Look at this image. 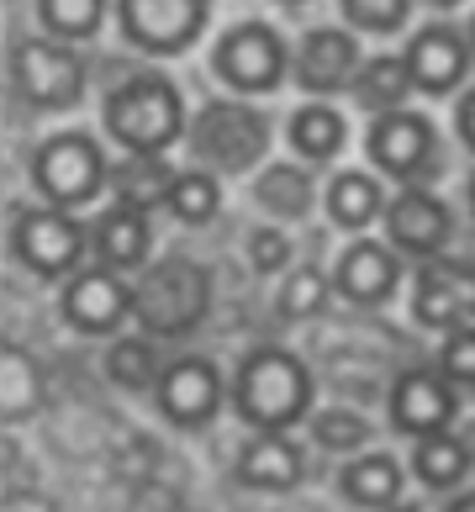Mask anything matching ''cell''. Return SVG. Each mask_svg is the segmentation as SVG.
<instances>
[{
    "label": "cell",
    "mask_w": 475,
    "mask_h": 512,
    "mask_svg": "<svg viewBox=\"0 0 475 512\" xmlns=\"http://www.w3.org/2000/svg\"><path fill=\"white\" fill-rule=\"evenodd\" d=\"M454 206L428 191V185H412V191H396L386 206V243L412 264H433L449 254L454 243Z\"/></svg>",
    "instance_id": "2e32d148"
},
{
    "label": "cell",
    "mask_w": 475,
    "mask_h": 512,
    "mask_svg": "<svg viewBox=\"0 0 475 512\" xmlns=\"http://www.w3.org/2000/svg\"><path fill=\"white\" fill-rule=\"evenodd\" d=\"M101 127L122 154H169L185 143L190 111L164 69H127L101 101Z\"/></svg>",
    "instance_id": "7a4b0ae2"
},
{
    "label": "cell",
    "mask_w": 475,
    "mask_h": 512,
    "mask_svg": "<svg viewBox=\"0 0 475 512\" xmlns=\"http://www.w3.org/2000/svg\"><path fill=\"white\" fill-rule=\"evenodd\" d=\"M333 296H338L333 270H322L317 259H307V264H296L291 275H280L275 317H280V322H317V317H328Z\"/></svg>",
    "instance_id": "f1b7e54d"
},
{
    "label": "cell",
    "mask_w": 475,
    "mask_h": 512,
    "mask_svg": "<svg viewBox=\"0 0 475 512\" xmlns=\"http://www.w3.org/2000/svg\"><path fill=\"white\" fill-rule=\"evenodd\" d=\"M454 138H460V148L475 159V85L460 90V101H454Z\"/></svg>",
    "instance_id": "8d00e7d4"
},
{
    "label": "cell",
    "mask_w": 475,
    "mask_h": 512,
    "mask_svg": "<svg viewBox=\"0 0 475 512\" xmlns=\"http://www.w3.org/2000/svg\"><path fill=\"white\" fill-rule=\"evenodd\" d=\"M365 159L375 164V175L396 180L402 191H412V185H428L433 191V180L449 169V148L428 111L402 106V111H386V117H370Z\"/></svg>",
    "instance_id": "52a82bcc"
},
{
    "label": "cell",
    "mask_w": 475,
    "mask_h": 512,
    "mask_svg": "<svg viewBox=\"0 0 475 512\" xmlns=\"http://www.w3.org/2000/svg\"><path fill=\"white\" fill-rule=\"evenodd\" d=\"M291 53L296 48L280 37V27L249 16V22H233L217 37L212 74L233 96H270V90H280L291 80Z\"/></svg>",
    "instance_id": "9c48e42d"
},
{
    "label": "cell",
    "mask_w": 475,
    "mask_h": 512,
    "mask_svg": "<svg viewBox=\"0 0 475 512\" xmlns=\"http://www.w3.org/2000/svg\"><path fill=\"white\" fill-rule=\"evenodd\" d=\"M169 180H175V169L164 154H122V164H111V201L154 212L169 196Z\"/></svg>",
    "instance_id": "f546056e"
},
{
    "label": "cell",
    "mask_w": 475,
    "mask_h": 512,
    "mask_svg": "<svg viewBox=\"0 0 475 512\" xmlns=\"http://www.w3.org/2000/svg\"><path fill=\"white\" fill-rule=\"evenodd\" d=\"M37 407H43V365H37L32 349L6 338V349H0V417L16 428V423H27Z\"/></svg>",
    "instance_id": "4316f807"
},
{
    "label": "cell",
    "mask_w": 475,
    "mask_h": 512,
    "mask_svg": "<svg viewBox=\"0 0 475 512\" xmlns=\"http://www.w3.org/2000/svg\"><path fill=\"white\" fill-rule=\"evenodd\" d=\"M338 497L359 512H396L407 497V465L391 449H365L338 470Z\"/></svg>",
    "instance_id": "44dd1931"
},
{
    "label": "cell",
    "mask_w": 475,
    "mask_h": 512,
    "mask_svg": "<svg viewBox=\"0 0 475 512\" xmlns=\"http://www.w3.org/2000/svg\"><path fill=\"white\" fill-rule=\"evenodd\" d=\"M254 206L270 222H307L312 206H317V180H312V164H291V159H275L254 175Z\"/></svg>",
    "instance_id": "603a6c76"
},
{
    "label": "cell",
    "mask_w": 475,
    "mask_h": 512,
    "mask_svg": "<svg viewBox=\"0 0 475 512\" xmlns=\"http://www.w3.org/2000/svg\"><path fill=\"white\" fill-rule=\"evenodd\" d=\"M285 143H291V154L301 164L322 169L349 148V117L328 101H307V106L291 111V122H285Z\"/></svg>",
    "instance_id": "cb8c5ba5"
},
{
    "label": "cell",
    "mask_w": 475,
    "mask_h": 512,
    "mask_svg": "<svg viewBox=\"0 0 475 512\" xmlns=\"http://www.w3.org/2000/svg\"><path fill=\"white\" fill-rule=\"evenodd\" d=\"M407 470L423 491H460L475 470V449H470L465 433H433V439L412 444Z\"/></svg>",
    "instance_id": "d4e9b609"
},
{
    "label": "cell",
    "mask_w": 475,
    "mask_h": 512,
    "mask_svg": "<svg viewBox=\"0 0 475 512\" xmlns=\"http://www.w3.org/2000/svg\"><path fill=\"white\" fill-rule=\"evenodd\" d=\"M407 317L423 333H460L475 322V259H433L407 280Z\"/></svg>",
    "instance_id": "4fadbf2b"
},
{
    "label": "cell",
    "mask_w": 475,
    "mask_h": 512,
    "mask_svg": "<svg viewBox=\"0 0 475 512\" xmlns=\"http://www.w3.org/2000/svg\"><path fill=\"white\" fill-rule=\"evenodd\" d=\"M465 37H470V53H475V16H470V27H465Z\"/></svg>",
    "instance_id": "60d3db41"
},
{
    "label": "cell",
    "mask_w": 475,
    "mask_h": 512,
    "mask_svg": "<svg viewBox=\"0 0 475 512\" xmlns=\"http://www.w3.org/2000/svg\"><path fill=\"white\" fill-rule=\"evenodd\" d=\"M169 359H159V338L148 333H117L101 354V375L117 391H154Z\"/></svg>",
    "instance_id": "484cf974"
},
{
    "label": "cell",
    "mask_w": 475,
    "mask_h": 512,
    "mask_svg": "<svg viewBox=\"0 0 475 512\" xmlns=\"http://www.w3.org/2000/svg\"><path fill=\"white\" fill-rule=\"evenodd\" d=\"M212 312V270L196 254L169 249L138 280V333L148 338H190Z\"/></svg>",
    "instance_id": "277c9868"
},
{
    "label": "cell",
    "mask_w": 475,
    "mask_h": 512,
    "mask_svg": "<svg viewBox=\"0 0 475 512\" xmlns=\"http://www.w3.org/2000/svg\"><path fill=\"white\" fill-rule=\"evenodd\" d=\"M233 481L249 491H296L307 481V449H301L291 433H249L233 454Z\"/></svg>",
    "instance_id": "ffe728a7"
},
{
    "label": "cell",
    "mask_w": 475,
    "mask_h": 512,
    "mask_svg": "<svg viewBox=\"0 0 475 512\" xmlns=\"http://www.w3.org/2000/svg\"><path fill=\"white\" fill-rule=\"evenodd\" d=\"M275 6H307V0H275Z\"/></svg>",
    "instance_id": "7bdbcfd3"
},
{
    "label": "cell",
    "mask_w": 475,
    "mask_h": 512,
    "mask_svg": "<svg viewBox=\"0 0 475 512\" xmlns=\"http://www.w3.org/2000/svg\"><path fill=\"white\" fill-rule=\"evenodd\" d=\"M90 259L106 264V270H117V275L148 270V264H154V212L127 206V201L101 206L90 222Z\"/></svg>",
    "instance_id": "d6986e66"
},
{
    "label": "cell",
    "mask_w": 475,
    "mask_h": 512,
    "mask_svg": "<svg viewBox=\"0 0 475 512\" xmlns=\"http://www.w3.org/2000/svg\"><path fill=\"white\" fill-rule=\"evenodd\" d=\"M402 59H407V74H412L417 96L444 101V96H454V90L470 80L475 53H470V37L454 22H423L407 37Z\"/></svg>",
    "instance_id": "e0dca14e"
},
{
    "label": "cell",
    "mask_w": 475,
    "mask_h": 512,
    "mask_svg": "<svg viewBox=\"0 0 475 512\" xmlns=\"http://www.w3.org/2000/svg\"><path fill=\"white\" fill-rule=\"evenodd\" d=\"M59 317L69 333L111 344L127 328V317H138V286L106 264H85L80 275H69L59 286Z\"/></svg>",
    "instance_id": "7c38bea8"
},
{
    "label": "cell",
    "mask_w": 475,
    "mask_h": 512,
    "mask_svg": "<svg viewBox=\"0 0 475 512\" xmlns=\"http://www.w3.org/2000/svg\"><path fill=\"white\" fill-rule=\"evenodd\" d=\"M270 143H275V122L264 117L254 101L243 96H212L196 106L185 132L190 164L212 169V175H259L270 164Z\"/></svg>",
    "instance_id": "3957f363"
},
{
    "label": "cell",
    "mask_w": 475,
    "mask_h": 512,
    "mask_svg": "<svg viewBox=\"0 0 475 512\" xmlns=\"http://www.w3.org/2000/svg\"><path fill=\"white\" fill-rule=\"evenodd\" d=\"M396 512H423V507H417V502H402V507H396Z\"/></svg>",
    "instance_id": "b9f144b4"
},
{
    "label": "cell",
    "mask_w": 475,
    "mask_h": 512,
    "mask_svg": "<svg viewBox=\"0 0 475 512\" xmlns=\"http://www.w3.org/2000/svg\"><path fill=\"white\" fill-rule=\"evenodd\" d=\"M322 206H328V222L344 227V233L365 238L375 222H386V185H380L375 169H333L328 185H322Z\"/></svg>",
    "instance_id": "7402d4cb"
},
{
    "label": "cell",
    "mask_w": 475,
    "mask_h": 512,
    "mask_svg": "<svg viewBox=\"0 0 475 512\" xmlns=\"http://www.w3.org/2000/svg\"><path fill=\"white\" fill-rule=\"evenodd\" d=\"M465 206H470V217H475V169H470V180H465Z\"/></svg>",
    "instance_id": "f35d334b"
},
{
    "label": "cell",
    "mask_w": 475,
    "mask_h": 512,
    "mask_svg": "<svg viewBox=\"0 0 475 512\" xmlns=\"http://www.w3.org/2000/svg\"><path fill=\"white\" fill-rule=\"evenodd\" d=\"M227 407L249 433H291L317 412V375L296 349L254 344L227 375Z\"/></svg>",
    "instance_id": "6da1fadb"
},
{
    "label": "cell",
    "mask_w": 475,
    "mask_h": 512,
    "mask_svg": "<svg viewBox=\"0 0 475 512\" xmlns=\"http://www.w3.org/2000/svg\"><path fill=\"white\" fill-rule=\"evenodd\" d=\"M6 249L11 259L22 264L32 280H53L64 286L69 275L85 270V254H90V222H80L64 206H11V222H6Z\"/></svg>",
    "instance_id": "8992f818"
},
{
    "label": "cell",
    "mask_w": 475,
    "mask_h": 512,
    "mask_svg": "<svg viewBox=\"0 0 475 512\" xmlns=\"http://www.w3.org/2000/svg\"><path fill=\"white\" fill-rule=\"evenodd\" d=\"M333 286L338 296L349 301V307L359 312H380V307H391L396 296H402L407 286V259L391 249L386 238H349L344 249H338L333 259Z\"/></svg>",
    "instance_id": "9a60e30c"
},
{
    "label": "cell",
    "mask_w": 475,
    "mask_h": 512,
    "mask_svg": "<svg viewBox=\"0 0 475 512\" xmlns=\"http://www.w3.org/2000/svg\"><path fill=\"white\" fill-rule=\"evenodd\" d=\"M444 512H475V491H460V497H454Z\"/></svg>",
    "instance_id": "74e56055"
},
{
    "label": "cell",
    "mask_w": 475,
    "mask_h": 512,
    "mask_svg": "<svg viewBox=\"0 0 475 512\" xmlns=\"http://www.w3.org/2000/svg\"><path fill=\"white\" fill-rule=\"evenodd\" d=\"M90 64L59 37H16L11 43V90L27 111H74L85 101Z\"/></svg>",
    "instance_id": "ba28073f"
},
{
    "label": "cell",
    "mask_w": 475,
    "mask_h": 512,
    "mask_svg": "<svg viewBox=\"0 0 475 512\" xmlns=\"http://www.w3.org/2000/svg\"><path fill=\"white\" fill-rule=\"evenodd\" d=\"M307 428H312V444L322 454H349V460H354V454H365L370 433H375L365 407H317Z\"/></svg>",
    "instance_id": "d6a6232c"
},
{
    "label": "cell",
    "mask_w": 475,
    "mask_h": 512,
    "mask_svg": "<svg viewBox=\"0 0 475 512\" xmlns=\"http://www.w3.org/2000/svg\"><path fill=\"white\" fill-rule=\"evenodd\" d=\"M164 212L175 217L180 227H212L217 212H222V180L212 175V169H201V164L175 169L169 196H164Z\"/></svg>",
    "instance_id": "4dcf8cb0"
},
{
    "label": "cell",
    "mask_w": 475,
    "mask_h": 512,
    "mask_svg": "<svg viewBox=\"0 0 475 512\" xmlns=\"http://www.w3.org/2000/svg\"><path fill=\"white\" fill-rule=\"evenodd\" d=\"M386 417L391 433L402 439H433V433H454L460 423V391L439 365H407L396 370V381L386 391Z\"/></svg>",
    "instance_id": "5bb4252c"
},
{
    "label": "cell",
    "mask_w": 475,
    "mask_h": 512,
    "mask_svg": "<svg viewBox=\"0 0 475 512\" xmlns=\"http://www.w3.org/2000/svg\"><path fill=\"white\" fill-rule=\"evenodd\" d=\"M359 69H365V53H359V37L349 27H307L291 53V80L317 101L354 90Z\"/></svg>",
    "instance_id": "ac0fdd59"
},
{
    "label": "cell",
    "mask_w": 475,
    "mask_h": 512,
    "mask_svg": "<svg viewBox=\"0 0 475 512\" xmlns=\"http://www.w3.org/2000/svg\"><path fill=\"white\" fill-rule=\"evenodd\" d=\"M212 22V0H117V32L132 53L180 59Z\"/></svg>",
    "instance_id": "8fae6325"
},
{
    "label": "cell",
    "mask_w": 475,
    "mask_h": 512,
    "mask_svg": "<svg viewBox=\"0 0 475 512\" xmlns=\"http://www.w3.org/2000/svg\"><path fill=\"white\" fill-rule=\"evenodd\" d=\"M243 254H249V270L264 275V280H280L296 270V243L280 222H264V227H249L243 238Z\"/></svg>",
    "instance_id": "836d02e7"
},
{
    "label": "cell",
    "mask_w": 475,
    "mask_h": 512,
    "mask_svg": "<svg viewBox=\"0 0 475 512\" xmlns=\"http://www.w3.org/2000/svg\"><path fill=\"white\" fill-rule=\"evenodd\" d=\"M37 27L59 43H90L106 27V0H37Z\"/></svg>",
    "instance_id": "1f68e13d"
},
{
    "label": "cell",
    "mask_w": 475,
    "mask_h": 512,
    "mask_svg": "<svg viewBox=\"0 0 475 512\" xmlns=\"http://www.w3.org/2000/svg\"><path fill=\"white\" fill-rule=\"evenodd\" d=\"M148 396H154L159 423H169L175 433H206L227 407V375L206 354H175Z\"/></svg>",
    "instance_id": "30bf717a"
},
{
    "label": "cell",
    "mask_w": 475,
    "mask_h": 512,
    "mask_svg": "<svg viewBox=\"0 0 475 512\" xmlns=\"http://www.w3.org/2000/svg\"><path fill=\"white\" fill-rule=\"evenodd\" d=\"M338 6H344L349 32L365 37H396L412 16V0H338Z\"/></svg>",
    "instance_id": "e575fe53"
},
{
    "label": "cell",
    "mask_w": 475,
    "mask_h": 512,
    "mask_svg": "<svg viewBox=\"0 0 475 512\" xmlns=\"http://www.w3.org/2000/svg\"><path fill=\"white\" fill-rule=\"evenodd\" d=\"M423 6H433V11H454V6H465V0H423Z\"/></svg>",
    "instance_id": "ab89813d"
},
{
    "label": "cell",
    "mask_w": 475,
    "mask_h": 512,
    "mask_svg": "<svg viewBox=\"0 0 475 512\" xmlns=\"http://www.w3.org/2000/svg\"><path fill=\"white\" fill-rule=\"evenodd\" d=\"M412 90H417V85H412L402 53H370L349 96L359 101V111H370V117H386V111H402V106H407Z\"/></svg>",
    "instance_id": "83f0119b"
},
{
    "label": "cell",
    "mask_w": 475,
    "mask_h": 512,
    "mask_svg": "<svg viewBox=\"0 0 475 512\" xmlns=\"http://www.w3.org/2000/svg\"><path fill=\"white\" fill-rule=\"evenodd\" d=\"M27 180H32L37 201L80 212V206L101 201L111 191V164H106V148H101L95 132L64 127V132H48V138L32 148Z\"/></svg>",
    "instance_id": "5b68a950"
},
{
    "label": "cell",
    "mask_w": 475,
    "mask_h": 512,
    "mask_svg": "<svg viewBox=\"0 0 475 512\" xmlns=\"http://www.w3.org/2000/svg\"><path fill=\"white\" fill-rule=\"evenodd\" d=\"M439 370L449 375L454 386H475V322H470V328H460V333H444Z\"/></svg>",
    "instance_id": "d590c367"
}]
</instances>
